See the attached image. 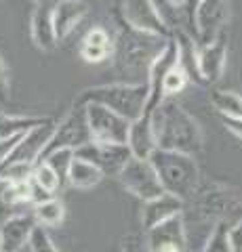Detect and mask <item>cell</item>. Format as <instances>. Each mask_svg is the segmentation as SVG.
<instances>
[{"mask_svg": "<svg viewBox=\"0 0 242 252\" xmlns=\"http://www.w3.org/2000/svg\"><path fill=\"white\" fill-rule=\"evenodd\" d=\"M147 116L158 149L187 156H196L202 149L205 135L198 120L175 99H162Z\"/></svg>", "mask_w": 242, "mask_h": 252, "instance_id": "6da1fadb", "label": "cell"}, {"mask_svg": "<svg viewBox=\"0 0 242 252\" xmlns=\"http://www.w3.org/2000/svg\"><path fill=\"white\" fill-rule=\"evenodd\" d=\"M114 26H116V36H112L114 38L112 59L116 63V69L120 74L133 78L143 76L145 82L147 69L167 46L169 38L133 28L131 23L124 21L118 9L114 11Z\"/></svg>", "mask_w": 242, "mask_h": 252, "instance_id": "7a4b0ae2", "label": "cell"}, {"mask_svg": "<svg viewBox=\"0 0 242 252\" xmlns=\"http://www.w3.org/2000/svg\"><path fill=\"white\" fill-rule=\"evenodd\" d=\"M145 101H147L145 82H114V84L91 86V89L80 91L78 97L74 99V105L84 107L89 103H95L118 114L124 120L135 122L145 112Z\"/></svg>", "mask_w": 242, "mask_h": 252, "instance_id": "3957f363", "label": "cell"}, {"mask_svg": "<svg viewBox=\"0 0 242 252\" xmlns=\"http://www.w3.org/2000/svg\"><path fill=\"white\" fill-rule=\"evenodd\" d=\"M150 164L156 170V177L160 181L162 191L169 195H175L183 204L198 189L200 170H198V164L194 160V156L156 149L150 156Z\"/></svg>", "mask_w": 242, "mask_h": 252, "instance_id": "277c9868", "label": "cell"}, {"mask_svg": "<svg viewBox=\"0 0 242 252\" xmlns=\"http://www.w3.org/2000/svg\"><path fill=\"white\" fill-rule=\"evenodd\" d=\"M187 202L192 204L194 220L200 225H205L208 229V233L217 223L228 220V217L234 215V212L240 208L238 193L234 191V189L221 185V183H207V185L198 187Z\"/></svg>", "mask_w": 242, "mask_h": 252, "instance_id": "5b68a950", "label": "cell"}, {"mask_svg": "<svg viewBox=\"0 0 242 252\" xmlns=\"http://www.w3.org/2000/svg\"><path fill=\"white\" fill-rule=\"evenodd\" d=\"M84 116H87V126L93 143L107 145V143H127L129 126L131 122L120 118L110 109L89 103L84 105Z\"/></svg>", "mask_w": 242, "mask_h": 252, "instance_id": "8992f818", "label": "cell"}, {"mask_svg": "<svg viewBox=\"0 0 242 252\" xmlns=\"http://www.w3.org/2000/svg\"><path fill=\"white\" fill-rule=\"evenodd\" d=\"M89 141H91V135H89L84 107L74 105L59 122H55V130H53V135H51L49 145L44 147L42 158L53 154V152H59V149H69V152H74V149L89 143Z\"/></svg>", "mask_w": 242, "mask_h": 252, "instance_id": "52a82bcc", "label": "cell"}, {"mask_svg": "<svg viewBox=\"0 0 242 252\" xmlns=\"http://www.w3.org/2000/svg\"><path fill=\"white\" fill-rule=\"evenodd\" d=\"M118 179H120L122 187L127 189L129 193H133L135 198L143 200V202L152 200V198H158L160 193H165L150 160H137V158H131V160L127 162V166L120 170Z\"/></svg>", "mask_w": 242, "mask_h": 252, "instance_id": "ba28073f", "label": "cell"}, {"mask_svg": "<svg viewBox=\"0 0 242 252\" xmlns=\"http://www.w3.org/2000/svg\"><path fill=\"white\" fill-rule=\"evenodd\" d=\"M194 55H196V69L202 84H215L223 76L225 61H228V30H221L208 44L196 42Z\"/></svg>", "mask_w": 242, "mask_h": 252, "instance_id": "9c48e42d", "label": "cell"}, {"mask_svg": "<svg viewBox=\"0 0 242 252\" xmlns=\"http://www.w3.org/2000/svg\"><path fill=\"white\" fill-rule=\"evenodd\" d=\"M55 130V120H46L40 126H34L28 132L17 139V143L11 149V154L6 156V160L2 166H9V164H28V166H34L36 162H40V158L44 154V147L49 145L51 135Z\"/></svg>", "mask_w": 242, "mask_h": 252, "instance_id": "30bf717a", "label": "cell"}, {"mask_svg": "<svg viewBox=\"0 0 242 252\" xmlns=\"http://www.w3.org/2000/svg\"><path fill=\"white\" fill-rule=\"evenodd\" d=\"M228 15V0H198L194 13V40L198 44H208L221 30H225Z\"/></svg>", "mask_w": 242, "mask_h": 252, "instance_id": "8fae6325", "label": "cell"}, {"mask_svg": "<svg viewBox=\"0 0 242 252\" xmlns=\"http://www.w3.org/2000/svg\"><path fill=\"white\" fill-rule=\"evenodd\" d=\"M145 246L150 252H187V233L183 212L145 231Z\"/></svg>", "mask_w": 242, "mask_h": 252, "instance_id": "7c38bea8", "label": "cell"}, {"mask_svg": "<svg viewBox=\"0 0 242 252\" xmlns=\"http://www.w3.org/2000/svg\"><path fill=\"white\" fill-rule=\"evenodd\" d=\"M124 17V21L131 23L133 28L150 32V34H158L171 38L173 32L169 30V26L162 21L158 9L154 6L152 0H120V6H116Z\"/></svg>", "mask_w": 242, "mask_h": 252, "instance_id": "4fadbf2b", "label": "cell"}, {"mask_svg": "<svg viewBox=\"0 0 242 252\" xmlns=\"http://www.w3.org/2000/svg\"><path fill=\"white\" fill-rule=\"evenodd\" d=\"M89 15V4L84 0H59L53 2V30L57 44L72 34L80 26V21Z\"/></svg>", "mask_w": 242, "mask_h": 252, "instance_id": "5bb4252c", "label": "cell"}, {"mask_svg": "<svg viewBox=\"0 0 242 252\" xmlns=\"http://www.w3.org/2000/svg\"><path fill=\"white\" fill-rule=\"evenodd\" d=\"M36 227L32 215H11L0 227V252H21Z\"/></svg>", "mask_w": 242, "mask_h": 252, "instance_id": "9a60e30c", "label": "cell"}, {"mask_svg": "<svg viewBox=\"0 0 242 252\" xmlns=\"http://www.w3.org/2000/svg\"><path fill=\"white\" fill-rule=\"evenodd\" d=\"M183 208H185V204L179 198H175V195H169V193H160L158 198L143 202V208H141L143 231H150L152 227L165 223V220L173 219L177 215H181Z\"/></svg>", "mask_w": 242, "mask_h": 252, "instance_id": "2e32d148", "label": "cell"}, {"mask_svg": "<svg viewBox=\"0 0 242 252\" xmlns=\"http://www.w3.org/2000/svg\"><path fill=\"white\" fill-rule=\"evenodd\" d=\"M30 32H32V42L40 51H55L57 49V38L55 30H53V2L44 0L38 2L32 13V21H30Z\"/></svg>", "mask_w": 242, "mask_h": 252, "instance_id": "e0dca14e", "label": "cell"}, {"mask_svg": "<svg viewBox=\"0 0 242 252\" xmlns=\"http://www.w3.org/2000/svg\"><path fill=\"white\" fill-rule=\"evenodd\" d=\"M114 53V38L105 28L95 26L91 28L78 46V55L87 63H104L112 59Z\"/></svg>", "mask_w": 242, "mask_h": 252, "instance_id": "ac0fdd59", "label": "cell"}, {"mask_svg": "<svg viewBox=\"0 0 242 252\" xmlns=\"http://www.w3.org/2000/svg\"><path fill=\"white\" fill-rule=\"evenodd\" d=\"M127 147L133 158L137 160H150V156L156 152V139L152 132L150 116L143 114L141 118H137L135 122H131L129 126V135H127Z\"/></svg>", "mask_w": 242, "mask_h": 252, "instance_id": "d6986e66", "label": "cell"}, {"mask_svg": "<svg viewBox=\"0 0 242 252\" xmlns=\"http://www.w3.org/2000/svg\"><path fill=\"white\" fill-rule=\"evenodd\" d=\"M99 145V143H97ZM131 152L127 143H107V145H99V162L97 168L101 170V175H110V177H118L120 170L127 166V162L131 160Z\"/></svg>", "mask_w": 242, "mask_h": 252, "instance_id": "ffe728a7", "label": "cell"}, {"mask_svg": "<svg viewBox=\"0 0 242 252\" xmlns=\"http://www.w3.org/2000/svg\"><path fill=\"white\" fill-rule=\"evenodd\" d=\"M51 118L46 116H11V114H0V141L19 137L28 132L34 126H40Z\"/></svg>", "mask_w": 242, "mask_h": 252, "instance_id": "44dd1931", "label": "cell"}, {"mask_svg": "<svg viewBox=\"0 0 242 252\" xmlns=\"http://www.w3.org/2000/svg\"><path fill=\"white\" fill-rule=\"evenodd\" d=\"M101 179H104L101 170L89 162H82V160H76L74 158L72 164H69L68 183L76 189H91V187H95Z\"/></svg>", "mask_w": 242, "mask_h": 252, "instance_id": "7402d4cb", "label": "cell"}, {"mask_svg": "<svg viewBox=\"0 0 242 252\" xmlns=\"http://www.w3.org/2000/svg\"><path fill=\"white\" fill-rule=\"evenodd\" d=\"M32 217H34L38 227H44V229H46V227H57V225L64 223L66 208H64V204H61L57 198H51L46 202L36 204Z\"/></svg>", "mask_w": 242, "mask_h": 252, "instance_id": "603a6c76", "label": "cell"}, {"mask_svg": "<svg viewBox=\"0 0 242 252\" xmlns=\"http://www.w3.org/2000/svg\"><path fill=\"white\" fill-rule=\"evenodd\" d=\"M210 103L217 109L221 118H234L242 120V97L234 91H213L210 93Z\"/></svg>", "mask_w": 242, "mask_h": 252, "instance_id": "cb8c5ba5", "label": "cell"}, {"mask_svg": "<svg viewBox=\"0 0 242 252\" xmlns=\"http://www.w3.org/2000/svg\"><path fill=\"white\" fill-rule=\"evenodd\" d=\"M187 84H190V76H187L183 65L177 59V63L169 69V74L165 76V80H162V99H173Z\"/></svg>", "mask_w": 242, "mask_h": 252, "instance_id": "d4e9b609", "label": "cell"}, {"mask_svg": "<svg viewBox=\"0 0 242 252\" xmlns=\"http://www.w3.org/2000/svg\"><path fill=\"white\" fill-rule=\"evenodd\" d=\"M30 179H32L40 189H44L46 193H51V195H55L61 189V183H59L57 175L51 170L49 164L42 162V160L34 164V170H32V177H30Z\"/></svg>", "mask_w": 242, "mask_h": 252, "instance_id": "484cf974", "label": "cell"}, {"mask_svg": "<svg viewBox=\"0 0 242 252\" xmlns=\"http://www.w3.org/2000/svg\"><path fill=\"white\" fill-rule=\"evenodd\" d=\"M228 231H230L228 220H221V223H217L213 229H210V233L207 235L205 248H202L200 252H232Z\"/></svg>", "mask_w": 242, "mask_h": 252, "instance_id": "4316f807", "label": "cell"}, {"mask_svg": "<svg viewBox=\"0 0 242 252\" xmlns=\"http://www.w3.org/2000/svg\"><path fill=\"white\" fill-rule=\"evenodd\" d=\"M74 160V154L69 149H59V152H53L49 156L42 158V162H46L51 166V170L57 175L61 187L68 183V172H69V164Z\"/></svg>", "mask_w": 242, "mask_h": 252, "instance_id": "83f0119b", "label": "cell"}, {"mask_svg": "<svg viewBox=\"0 0 242 252\" xmlns=\"http://www.w3.org/2000/svg\"><path fill=\"white\" fill-rule=\"evenodd\" d=\"M28 246H30V250H32V252H59L57 246L53 244L49 231H46L44 227H38V225L34 227L32 235H30Z\"/></svg>", "mask_w": 242, "mask_h": 252, "instance_id": "f1b7e54d", "label": "cell"}, {"mask_svg": "<svg viewBox=\"0 0 242 252\" xmlns=\"http://www.w3.org/2000/svg\"><path fill=\"white\" fill-rule=\"evenodd\" d=\"M11 97V78H9V69H6V63L0 55V107L6 105V101Z\"/></svg>", "mask_w": 242, "mask_h": 252, "instance_id": "f546056e", "label": "cell"}, {"mask_svg": "<svg viewBox=\"0 0 242 252\" xmlns=\"http://www.w3.org/2000/svg\"><path fill=\"white\" fill-rule=\"evenodd\" d=\"M122 252H150L145 246V240L141 238L139 233H131L124 238V244H122Z\"/></svg>", "mask_w": 242, "mask_h": 252, "instance_id": "4dcf8cb0", "label": "cell"}, {"mask_svg": "<svg viewBox=\"0 0 242 252\" xmlns=\"http://www.w3.org/2000/svg\"><path fill=\"white\" fill-rule=\"evenodd\" d=\"M228 238H230V248H232V252H242V219L236 220L234 225H230Z\"/></svg>", "mask_w": 242, "mask_h": 252, "instance_id": "1f68e13d", "label": "cell"}, {"mask_svg": "<svg viewBox=\"0 0 242 252\" xmlns=\"http://www.w3.org/2000/svg\"><path fill=\"white\" fill-rule=\"evenodd\" d=\"M4 193H6V181L0 179V219H2V220L6 217H11V208H9V204H6Z\"/></svg>", "mask_w": 242, "mask_h": 252, "instance_id": "d6a6232c", "label": "cell"}, {"mask_svg": "<svg viewBox=\"0 0 242 252\" xmlns=\"http://www.w3.org/2000/svg\"><path fill=\"white\" fill-rule=\"evenodd\" d=\"M221 122H223L225 128L232 132V135H236L238 139H242V120H234V118H221Z\"/></svg>", "mask_w": 242, "mask_h": 252, "instance_id": "836d02e7", "label": "cell"}, {"mask_svg": "<svg viewBox=\"0 0 242 252\" xmlns=\"http://www.w3.org/2000/svg\"><path fill=\"white\" fill-rule=\"evenodd\" d=\"M21 137V135H19ZM19 137H13V139H6V141H0V166L4 164V160H6V156L11 154V149L15 147V143H17V139Z\"/></svg>", "mask_w": 242, "mask_h": 252, "instance_id": "e575fe53", "label": "cell"}, {"mask_svg": "<svg viewBox=\"0 0 242 252\" xmlns=\"http://www.w3.org/2000/svg\"><path fill=\"white\" fill-rule=\"evenodd\" d=\"M32 2H36V4H38V2H44V0H32Z\"/></svg>", "mask_w": 242, "mask_h": 252, "instance_id": "d590c367", "label": "cell"}]
</instances>
